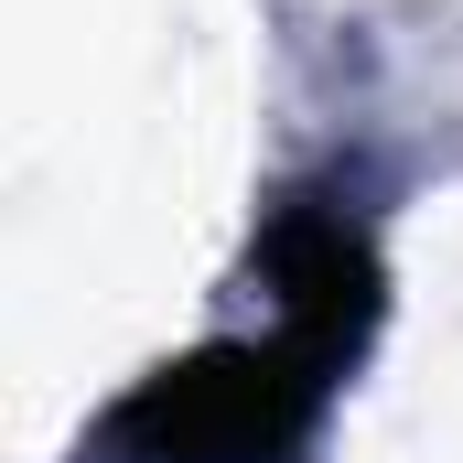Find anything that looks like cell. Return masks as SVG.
I'll use <instances>...</instances> for the list:
<instances>
[{
    "label": "cell",
    "mask_w": 463,
    "mask_h": 463,
    "mask_svg": "<svg viewBox=\"0 0 463 463\" xmlns=\"http://www.w3.org/2000/svg\"><path fill=\"white\" fill-rule=\"evenodd\" d=\"M345 355L355 345L280 313L269 335H227L184 366H151L98 420V453L109 463H291L324 388L345 377Z\"/></svg>",
    "instance_id": "obj_1"
}]
</instances>
